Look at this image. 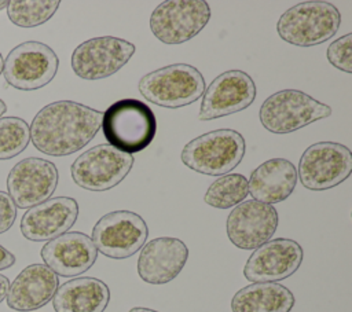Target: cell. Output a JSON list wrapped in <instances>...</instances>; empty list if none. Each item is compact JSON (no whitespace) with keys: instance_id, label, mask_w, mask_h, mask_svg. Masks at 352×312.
<instances>
[{"instance_id":"6da1fadb","label":"cell","mask_w":352,"mask_h":312,"mask_svg":"<svg viewBox=\"0 0 352 312\" xmlns=\"http://www.w3.org/2000/svg\"><path fill=\"white\" fill-rule=\"evenodd\" d=\"M103 113L73 100L44 106L29 131L33 146L51 157L70 155L85 147L99 132Z\"/></svg>"},{"instance_id":"7a4b0ae2","label":"cell","mask_w":352,"mask_h":312,"mask_svg":"<svg viewBox=\"0 0 352 312\" xmlns=\"http://www.w3.org/2000/svg\"><path fill=\"white\" fill-rule=\"evenodd\" d=\"M100 128L107 144L122 153L133 154L150 146L157 132V120L144 102L125 98L107 107Z\"/></svg>"},{"instance_id":"3957f363","label":"cell","mask_w":352,"mask_h":312,"mask_svg":"<svg viewBox=\"0 0 352 312\" xmlns=\"http://www.w3.org/2000/svg\"><path fill=\"white\" fill-rule=\"evenodd\" d=\"M341 25V14L329 1L311 0L287 8L276 23L279 37L297 47H312L330 40Z\"/></svg>"},{"instance_id":"277c9868","label":"cell","mask_w":352,"mask_h":312,"mask_svg":"<svg viewBox=\"0 0 352 312\" xmlns=\"http://www.w3.org/2000/svg\"><path fill=\"white\" fill-rule=\"evenodd\" d=\"M245 150V139L238 131L216 129L190 140L182 150V162L194 172L221 176L241 164Z\"/></svg>"},{"instance_id":"5b68a950","label":"cell","mask_w":352,"mask_h":312,"mask_svg":"<svg viewBox=\"0 0 352 312\" xmlns=\"http://www.w3.org/2000/svg\"><path fill=\"white\" fill-rule=\"evenodd\" d=\"M143 98L166 109L184 107L205 92L201 71L187 63H173L144 74L138 84Z\"/></svg>"},{"instance_id":"8992f818","label":"cell","mask_w":352,"mask_h":312,"mask_svg":"<svg viewBox=\"0 0 352 312\" xmlns=\"http://www.w3.org/2000/svg\"><path fill=\"white\" fill-rule=\"evenodd\" d=\"M331 115V107L298 89H283L268 96L258 111L261 125L278 135L290 133Z\"/></svg>"},{"instance_id":"52a82bcc","label":"cell","mask_w":352,"mask_h":312,"mask_svg":"<svg viewBox=\"0 0 352 312\" xmlns=\"http://www.w3.org/2000/svg\"><path fill=\"white\" fill-rule=\"evenodd\" d=\"M135 158L110 144H98L78 155L70 166L73 181L89 191H106L118 186L131 172Z\"/></svg>"},{"instance_id":"ba28073f","label":"cell","mask_w":352,"mask_h":312,"mask_svg":"<svg viewBox=\"0 0 352 312\" xmlns=\"http://www.w3.org/2000/svg\"><path fill=\"white\" fill-rule=\"evenodd\" d=\"M59 67L55 51L40 41H25L10 51L4 60L6 81L21 91H34L52 81Z\"/></svg>"},{"instance_id":"9c48e42d","label":"cell","mask_w":352,"mask_h":312,"mask_svg":"<svg viewBox=\"0 0 352 312\" xmlns=\"http://www.w3.org/2000/svg\"><path fill=\"white\" fill-rule=\"evenodd\" d=\"M352 172L351 150L337 142L311 144L298 162L301 184L311 191H324L345 181Z\"/></svg>"},{"instance_id":"30bf717a","label":"cell","mask_w":352,"mask_h":312,"mask_svg":"<svg viewBox=\"0 0 352 312\" xmlns=\"http://www.w3.org/2000/svg\"><path fill=\"white\" fill-rule=\"evenodd\" d=\"M148 236L142 216L131 210H114L102 216L92 228V242L98 252L114 260L138 253Z\"/></svg>"},{"instance_id":"8fae6325","label":"cell","mask_w":352,"mask_h":312,"mask_svg":"<svg viewBox=\"0 0 352 312\" xmlns=\"http://www.w3.org/2000/svg\"><path fill=\"white\" fill-rule=\"evenodd\" d=\"M210 7L204 0H169L150 16L153 34L165 44H182L195 37L209 22Z\"/></svg>"},{"instance_id":"7c38bea8","label":"cell","mask_w":352,"mask_h":312,"mask_svg":"<svg viewBox=\"0 0 352 312\" xmlns=\"http://www.w3.org/2000/svg\"><path fill=\"white\" fill-rule=\"evenodd\" d=\"M135 54V45L124 38L102 36L89 38L72 54V69L82 80H102L117 73Z\"/></svg>"},{"instance_id":"4fadbf2b","label":"cell","mask_w":352,"mask_h":312,"mask_svg":"<svg viewBox=\"0 0 352 312\" xmlns=\"http://www.w3.org/2000/svg\"><path fill=\"white\" fill-rule=\"evenodd\" d=\"M59 180L54 162L38 157L16 162L7 176V194L16 208L30 209L50 199Z\"/></svg>"},{"instance_id":"5bb4252c","label":"cell","mask_w":352,"mask_h":312,"mask_svg":"<svg viewBox=\"0 0 352 312\" xmlns=\"http://www.w3.org/2000/svg\"><path fill=\"white\" fill-rule=\"evenodd\" d=\"M256 99V84L242 70H227L219 74L205 89L198 120L209 121L249 107Z\"/></svg>"},{"instance_id":"9a60e30c","label":"cell","mask_w":352,"mask_h":312,"mask_svg":"<svg viewBox=\"0 0 352 312\" xmlns=\"http://www.w3.org/2000/svg\"><path fill=\"white\" fill-rule=\"evenodd\" d=\"M302 247L287 238H276L253 250L243 267V276L252 283L279 282L292 276L302 263Z\"/></svg>"},{"instance_id":"2e32d148","label":"cell","mask_w":352,"mask_h":312,"mask_svg":"<svg viewBox=\"0 0 352 312\" xmlns=\"http://www.w3.org/2000/svg\"><path fill=\"white\" fill-rule=\"evenodd\" d=\"M278 228L272 205L254 199L241 202L227 217V236L238 249L253 250L268 242Z\"/></svg>"},{"instance_id":"e0dca14e","label":"cell","mask_w":352,"mask_h":312,"mask_svg":"<svg viewBox=\"0 0 352 312\" xmlns=\"http://www.w3.org/2000/svg\"><path fill=\"white\" fill-rule=\"evenodd\" d=\"M78 217V203L70 197H55L38 203L22 216L21 232L28 241H51L67 232Z\"/></svg>"},{"instance_id":"ac0fdd59","label":"cell","mask_w":352,"mask_h":312,"mask_svg":"<svg viewBox=\"0 0 352 312\" xmlns=\"http://www.w3.org/2000/svg\"><path fill=\"white\" fill-rule=\"evenodd\" d=\"M40 254L52 272L72 278L84 274L95 264L98 250L87 234L72 231L48 241Z\"/></svg>"},{"instance_id":"d6986e66","label":"cell","mask_w":352,"mask_h":312,"mask_svg":"<svg viewBox=\"0 0 352 312\" xmlns=\"http://www.w3.org/2000/svg\"><path fill=\"white\" fill-rule=\"evenodd\" d=\"M188 258L186 243L173 236H160L147 242L138 258V274L150 285H165L173 280Z\"/></svg>"},{"instance_id":"ffe728a7","label":"cell","mask_w":352,"mask_h":312,"mask_svg":"<svg viewBox=\"0 0 352 312\" xmlns=\"http://www.w3.org/2000/svg\"><path fill=\"white\" fill-rule=\"evenodd\" d=\"M58 287V275L45 264H30L10 285L7 305L19 312L36 311L52 300Z\"/></svg>"},{"instance_id":"44dd1931","label":"cell","mask_w":352,"mask_h":312,"mask_svg":"<svg viewBox=\"0 0 352 312\" xmlns=\"http://www.w3.org/2000/svg\"><path fill=\"white\" fill-rule=\"evenodd\" d=\"M297 184V169L285 158H271L258 165L248 180L249 194L263 203H278L290 197Z\"/></svg>"},{"instance_id":"7402d4cb","label":"cell","mask_w":352,"mask_h":312,"mask_svg":"<svg viewBox=\"0 0 352 312\" xmlns=\"http://www.w3.org/2000/svg\"><path fill=\"white\" fill-rule=\"evenodd\" d=\"M109 302V286L92 276L65 282L52 297L55 312H104Z\"/></svg>"},{"instance_id":"603a6c76","label":"cell","mask_w":352,"mask_h":312,"mask_svg":"<svg viewBox=\"0 0 352 312\" xmlns=\"http://www.w3.org/2000/svg\"><path fill=\"white\" fill-rule=\"evenodd\" d=\"M293 293L275 282L252 283L238 290L231 300L232 312H290L294 307Z\"/></svg>"},{"instance_id":"cb8c5ba5","label":"cell","mask_w":352,"mask_h":312,"mask_svg":"<svg viewBox=\"0 0 352 312\" xmlns=\"http://www.w3.org/2000/svg\"><path fill=\"white\" fill-rule=\"evenodd\" d=\"M249 195L248 179L239 173H227L216 179L206 190L204 201L217 209L239 205Z\"/></svg>"},{"instance_id":"d4e9b609","label":"cell","mask_w":352,"mask_h":312,"mask_svg":"<svg viewBox=\"0 0 352 312\" xmlns=\"http://www.w3.org/2000/svg\"><path fill=\"white\" fill-rule=\"evenodd\" d=\"M59 0H11L7 4L10 21L19 27H36L52 18Z\"/></svg>"},{"instance_id":"484cf974","label":"cell","mask_w":352,"mask_h":312,"mask_svg":"<svg viewBox=\"0 0 352 312\" xmlns=\"http://www.w3.org/2000/svg\"><path fill=\"white\" fill-rule=\"evenodd\" d=\"M30 142L29 125L25 120L10 115L0 117V159H11L21 154Z\"/></svg>"},{"instance_id":"4316f807","label":"cell","mask_w":352,"mask_h":312,"mask_svg":"<svg viewBox=\"0 0 352 312\" xmlns=\"http://www.w3.org/2000/svg\"><path fill=\"white\" fill-rule=\"evenodd\" d=\"M352 33H348L337 40H334L327 48L329 62L348 74L352 73Z\"/></svg>"},{"instance_id":"83f0119b","label":"cell","mask_w":352,"mask_h":312,"mask_svg":"<svg viewBox=\"0 0 352 312\" xmlns=\"http://www.w3.org/2000/svg\"><path fill=\"white\" fill-rule=\"evenodd\" d=\"M16 219V206L4 191H0V234L8 231Z\"/></svg>"},{"instance_id":"f1b7e54d","label":"cell","mask_w":352,"mask_h":312,"mask_svg":"<svg viewBox=\"0 0 352 312\" xmlns=\"http://www.w3.org/2000/svg\"><path fill=\"white\" fill-rule=\"evenodd\" d=\"M15 264V256L0 245V271L7 269Z\"/></svg>"},{"instance_id":"f546056e","label":"cell","mask_w":352,"mask_h":312,"mask_svg":"<svg viewBox=\"0 0 352 312\" xmlns=\"http://www.w3.org/2000/svg\"><path fill=\"white\" fill-rule=\"evenodd\" d=\"M8 289H10V280H8V278L0 274V302H1L3 300H6L7 293H8Z\"/></svg>"},{"instance_id":"4dcf8cb0","label":"cell","mask_w":352,"mask_h":312,"mask_svg":"<svg viewBox=\"0 0 352 312\" xmlns=\"http://www.w3.org/2000/svg\"><path fill=\"white\" fill-rule=\"evenodd\" d=\"M128 312H158V311H154V309H150V308H143V307H136V308L129 309Z\"/></svg>"},{"instance_id":"1f68e13d","label":"cell","mask_w":352,"mask_h":312,"mask_svg":"<svg viewBox=\"0 0 352 312\" xmlns=\"http://www.w3.org/2000/svg\"><path fill=\"white\" fill-rule=\"evenodd\" d=\"M6 110H7V106H6L4 100H1V99H0V117L6 113Z\"/></svg>"},{"instance_id":"d6a6232c","label":"cell","mask_w":352,"mask_h":312,"mask_svg":"<svg viewBox=\"0 0 352 312\" xmlns=\"http://www.w3.org/2000/svg\"><path fill=\"white\" fill-rule=\"evenodd\" d=\"M3 67H4V59H3V55L0 54V74H3Z\"/></svg>"},{"instance_id":"836d02e7","label":"cell","mask_w":352,"mask_h":312,"mask_svg":"<svg viewBox=\"0 0 352 312\" xmlns=\"http://www.w3.org/2000/svg\"><path fill=\"white\" fill-rule=\"evenodd\" d=\"M7 4H8V1H6V0H3V1H0V10H3V8H6V7H7Z\"/></svg>"}]
</instances>
